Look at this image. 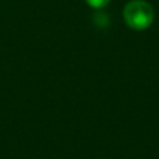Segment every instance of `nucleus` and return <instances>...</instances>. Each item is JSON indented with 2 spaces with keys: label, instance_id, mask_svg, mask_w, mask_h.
Instances as JSON below:
<instances>
[{
  "label": "nucleus",
  "instance_id": "1",
  "mask_svg": "<svg viewBox=\"0 0 159 159\" xmlns=\"http://www.w3.org/2000/svg\"><path fill=\"white\" fill-rule=\"evenodd\" d=\"M123 18L127 27L134 31H145L155 18L154 7L145 0H131L123 8Z\"/></svg>",
  "mask_w": 159,
  "mask_h": 159
},
{
  "label": "nucleus",
  "instance_id": "2",
  "mask_svg": "<svg viewBox=\"0 0 159 159\" xmlns=\"http://www.w3.org/2000/svg\"><path fill=\"white\" fill-rule=\"evenodd\" d=\"M88 4L91 6L92 8H103L105 6H107L110 3V0H85Z\"/></svg>",
  "mask_w": 159,
  "mask_h": 159
}]
</instances>
